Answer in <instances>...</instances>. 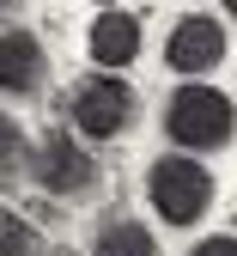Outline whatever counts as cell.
I'll return each instance as SVG.
<instances>
[{"label": "cell", "instance_id": "cell-12", "mask_svg": "<svg viewBox=\"0 0 237 256\" xmlns=\"http://www.w3.org/2000/svg\"><path fill=\"white\" fill-rule=\"evenodd\" d=\"M18 6H24V0H0V18H6V12H18Z\"/></svg>", "mask_w": 237, "mask_h": 256}, {"label": "cell", "instance_id": "cell-10", "mask_svg": "<svg viewBox=\"0 0 237 256\" xmlns=\"http://www.w3.org/2000/svg\"><path fill=\"white\" fill-rule=\"evenodd\" d=\"M24 158H30L24 128H18L12 116H0V177H18V171H24Z\"/></svg>", "mask_w": 237, "mask_h": 256}, {"label": "cell", "instance_id": "cell-3", "mask_svg": "<svg viewBox=\"0 0 237 256\" xmlns=\"http://www.w3.org/2000/svg\"><path fill=\"white\" fill-rule=\"evenodd\" d=\"M30 177H37V189H49V196H61V202H85V196H97V158H91L73 134H67V128L37 134Z\"/></svg>", "mask_w": 237, "mask_h": 256}, {"label": "cell", "instance_id": "cell-15", "mask_svg": "<svg viewBox=\"0 0 237 256\" xmlns=\"http://www.w3.org/2000/svg\"><path fill=\"white\" fill-rule=\"evenodd\" d=\"M61 256H73V250H61Z\"/></svg>", "mask_w": 237, "mask_h": 256}, {"label": "cell", "instance_id": "cell-2", "mask_svg": "<svg viewBox=\"0 0 237 256\" xmlns=\"http://www.w3.org/2000/svg\"><path fill=\"white\" fill-rule=\"evenodd\" d=\"M146 196H152V214L164 220V226H195V220L213 208V177H207L201 158L164 152L146 171Z\"/></svg>", "mask_w": 237, "mask_h": 256}, {"label": "cell", "instance_id": "cell-4", "mask_svg": "<svg viewBox=\"0 0 237 256\" xmlns=\"http://www.w3.org/2000/svg\"><path fill=\"white\" fill-rule=\"evenodd\" d=\"M67 116H73L79 134L110 140V134H122V128L134 122V92H128L122 80H110V74L79 80V86H73V98H67Z\"/></svg>", "mask_w": 237, "mask_h": 256}, {"label": "cell", "instance_id": "cell-6", "mask_svg": "<svg viewBox=\"0 0 237 256\" xmlns=\"http://www.w3.org/2000/svg\"><path fill=\"white\" fill-rule=\"evenodd\" d=\"M43 80H49L43 43L30 37V30H6V37H0V92H12V98H37Z\"/></svg>", "mask_w": 237, "mask_h": 256}, {"label": "cell", "instance_id": "cell-8", "mask_svg": "<svg viewBox=\"0 0 237 256\" xmlns=\"http://www.w3.org/2000/svg\"><path fill=\"white\" fill-rule=\"evenodd\" d=\"M97 256H158V238L140 220H104L97 226Z\"/></svg>", "mask_w": 237, "mask_h": 256}, {"label": "cell", "instance_id": "cell-1", "mask_svg": "<svg viewBox=\"0 0 237 256\" xmlns=\"http://www.w3.org/2000/svg\"><path fill=\"white\" fill-rule=\"evenodd\" d=\"M164 134L189 152H213L237 134V104L219 86H177L164 104Z\"/></svg>", "mask_w": 237, "mask_h": 256}, {"label": "cell", "instance_id": "cell-14", "mask_svg": "<svg viewBox=\"0 0 237 256\" xmlns=\"http://www.w3.org/2000/svg\"><path fill=\"white\" fill-rule=\"evenodd\" d=\"M97 6H116V0H97Z\"/></svg>", "mask_w": 237, "mask_h": 256}, {"label": "cell", "instance_id": "cell-5", "mask_svg": "<svg viewBox=\"0 0 237 256\" xmlns=\"http://www.w3.org/2000/svg\"><path fill=\"white\" fill-rule=\"evenodd\" d=\"M164 61H171V74H207L225 61V24L219 18H177L171 43H164Z\"/></svg>", "mask_w": 237, "mask_h": 256}, {"label": "cell", "instance_id": "cell-9", "mask_svg": "<svg viewBox=\"0 0 237 256\" xmlns=\"http://www.w3.org/2000/svg\"><path fill=\"white\" fill-rule=\"evenodd\" d=\"M43 244H37V226H30L24 214H12V208H0V256H37Z\"/></svg>", "mask_w": 237, "mask_h": 256}, {"label": "cell", "instance_id": "cell-11", "mask_svg": "<svg viewBox=\"0 0 237 256\" xmlns=\"http://www.w3.org/2000/svg\"><path fill=\"white\" fill-rule=\"evenodd\" d=\"M189 256H237V238H201Z\"/></svg>", "mask_w": 237, "mask_h": 256}, {"label": "cell", "instance_id": "cell-13", "mask_svg": "<svg viewBox=\"0 0 237 256\" xmlns=\"http://www.w3.org/2000/svg\"><path fill=\"white\" fill-rule=\"evenodd\" d=\"M225 12H231V18H237V0H225Z\"/></svg>", "mask_w": 237, "mask_h": 256}, {"label": "cell", "instance_id": "cell-7", "mask_svg": "<svg viewBox=\"0 0 237 256\" xmlns=\"http://www.w3.org/2000/svg\"><path fill=\"white\" fill-rule=\"evenodd\" d=\"M85 55L97 61V68H128L134 55H140V18L110 6V12H97L91 30H85Z\"/></svg>", "mask_w": 237, "mask_h": 256}]
</instances>
